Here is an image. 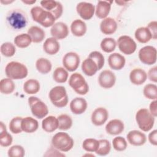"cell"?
I'll use <instances>...</instances> for the list:
<instances>
[{
	"instance_id": "cell-1",
	"label": "cell",
	"mask_w": 157,
	"mask_h": 157,
	"mask_svg": "<svg viewBox=\"0 0 157 157\" xmlns=\"http://www.w3.org/2000/svg\"><path fill=\"white\" fill-rule=\"evenodd\" d=\"M6 23L12 29L20 30L27 25L26 15L21 9H12L7 14Z\"/></svg>"
},
{
	"instance_id": "cell-2",
	"label": "cell",
	"mask_w": 157,
	"mask_h": 157,
	"mask_svg": "<svg viewBox=\"0 0 157 157\" xmlns=\"http://www.w3.org/2000/svg\"><path fill=\"white\" fill-rule=\"evenodd\" d=\"M33 20L45 28L52 26L55 23V18L48 11L39 6L33 7L30 11Z\"/></svg>"
},
{
	"instance_id": "cell-3",
	"label": "cell",
	"mask_w": 157,
	"mask_h": 157,
	"mask_svg": "<svg viewBox=\"0 0 157 157\" xmlns=\"http://www.w3.org/2000/svg\"><path fill=\"white\" fill-rule=\"evenodd\" d=\"M6 76L12 80H20L27 77L28 70L27 67L21 63L11 61L5 67Z\"/></svg>"
},
{
	"instance_id": "cell-4",
	"label": "cell",
	"mask_w": 157,
	"mask_h": 157,
	"mask_svg": "<svg viewBox=\"0 0 157 157\" xmlns=\"http://www.w3.org/2000/svg\"><path fill=\"white\" fill-rule=\"evenodd\" d=\"M52 145L60 151L67 152L72 148L74 140L67 133L59 132L52 137Z\"/></svg>"
},
{
	"instance_id": "cell-5",
	"label": "cell",
	"mask_w": 157,
	"mask_h": 157,
	"mask_svg": "<svg viewBox=\"0 0 157 157\" xmlns=\"http://www.w3.org/2000/svg\"><path fill=\"white\" fill-rule=\"evenodd\" d=\"M155 117L145 108L139 109L136 113V120L139 128L144 132L152 129L155 123Z\"/></svg>"
},
{
	"instance_id": "cell-6",
	"label": "cell",
	"mask_w": 157,
	"mask_h": 157,
	"mask_svg": "<svg viewBox=\"0 0 157 157\" xmlns=\"http://www.w3.org/2000/svg\"><path fill=\"white\" fill-rule=\"evenodd\" d=\"M51 102L56 107H66L68 103V96L66 88L63 86H56L52 88L48 94Z\"/></svg>"
},
{
	"instance_id": "cell-7",
	"label": "cell",
	"mask_w": 157,
	"mask_h": 157,
	"mask_svg": "<svg viewBox=\"0 0 157 157\" xmlns=\"http://www.w3.org/2000/svg\"><path fill=\"white\" fill-rule=\"evenodd\" d=\"M69 85L76 93L80 95H85L89 91L87 82L83 76L78 72H75L70 76Z\"/></svg>"
},
{
	"instance_id": "cell-8",
	"label": "cell",
	"mask_w": 157,
	"mask_h": 157,
	"mask_svg": "<svg viewBox=\"0 0 157 157\" xmlns=\"http://www.w3.org/2000/svg\"><path fill=\"white\" fill-rule=\"evenodd\" d=\"M28 104L32 114L39 119L45 118L48 113L47 105L39 98L36 96H30L28 98Z\"/></svg>"
},
{
	"instance_id": "cell-9",
	"label": "cell",
	"mask_w": 157,
	"mask_h": 157,
	"mask_svg": "<svg viewBox=\"0 0 157 157\" xmlns=\"http://www.w3.org/2000/svg\"><path fill=\"white\" fill-rule=\"evenodd\" d=\"M156 49L151 45L141 48L138 53L140 61L145 64L152 65L156 62Z\"/></svg>"
},
{
	"instance_id": "cell-10",
	"label": "cell",
	"mask_w": 157,
	"mask_h": 157,
	"mask_svg": "<svg viewBox=\"0 0 157 157\" xmlns=\"http://www.w3.org/2000/svg\"><path fill=\"white\" fill-rule=\"evenodd\" d=\"M118 47L119 50L127 55L134 53L137 48L136 42L129 36L123 35L119 37L117 40Z\"/></svg>"
},
{
	"instance_id": "cell-11",
	"label": "cell",
	"mask_w": 157,
	"mask_h": 157,
	"mask_svg": "<svg viewBox=\"0 0 157 157\" xmlns=\"http://www.w3.org/2000/svg\"><path fill=\"white\" fill-rule=\"evenodd\" d=\"M42 7L50 12L55 18L58 19L62 15L63 12V7L61 3L59 1L53 0H44L40 2Z\"/></svg>"
},
{
	"instance_id": "cell-12",
	"label": "cell",
	"mask_w": 157,
	"mask_h": 157,
	"mask_svg": "<svg viewBox=\"0 0 157 157\" xmlns=\"http://www.w3.org/2000/svg\"><path fill=\"white\" fill-rule=\"evenodd\" d=\"M79 55L73 52H70L64 55L63 58V65L64 67L69 72L75 71L80 64Z\"/></svg>"
},
{
	"instance_id": "cell-13",
	"label": "cell",
	"mask_w": 157,
	"mask_h": 157,
	"mask_svg": "<svg viewBox=\"0 0 157 157\" xmlns=\"http://www.w3.org/2000/svg\"><path fill=\"white\" fill-rule=\"evenodd\" d=\"M116 82L115 74L108 69L102 71L99 75L98 82L99 85L105 89H109L113 87Z\"/></svg>"
},
{
	"instance_id": "cell-14",
	"label": "cell",
	"mask_w": 157,
	"mask_h": 157,
	"mask_svg": "<svg viewBox=\"0 0 157 157\" xmlns=\"http://www.w3.org/2000/svg\"><path fill=\"white\" fill-rule=\"evenodd\" d=\"M76 10L82 19L88 20L93 17L95 12V7L90 2H80L77 4Z\"/></svg>"
},
{
	"instance_id": "cell-15",
	"label": "cell",
	"mask_w": 157,
	"mask_h": 157,
	"mask_svg": "<svg viewBox=\"0 0 157 157\" xmlns=\"http://www.w3.org/2000/svg\"><path fill=\"white\" fill-rule=\"evenodd\" d=\"M50 34L53 37L57 40L64 39L69 34L68 26L63 22H56L52 26Z\"/></svg>"
},
{
	"instance_id": "cell-16",
	"label": "cell",
	"mask_w": 157,
	"mask_h": 157,
	"mask_svg": "<svg viewBox=\"0 0 157 157\" xmlns=\"http://www.w3.org/2000/svg\"><path fill=\"white\" fill-rule=\"evenodd\" d=\"M109 112L104 107H98L91 113V120L95 126H102L107 120Z\"/></svg>"
},
{
	"instance_id": "cell-17",
	"label": "cell",
	"mask_w": 157,
	"mask_h": 157,
	"mask_svg": "<svg viewBox=\"0 0 157 157\" xmlns=\"http://www.w3.org/2000/svg\"><path fill=\"white\" fill-rule=\"evenodd\" d=\"M126 137L128 142L134 146L143 145L147 140L145 134L138 130L130 131L128 133Z\"/></svg>"
},
{
	"instance_id": "cell-18",
	"label": "cell",
	"mask_w": 157,
	"mask_h": 157,
	"mask_svg": "<svg viewBox=\"0 0 157 157\" xmlns=\"http://www.w3.org/2000/svg\"><path fill=\"white\" fill-rule=\"evenodd\" d=\"M125 58L118 53H113L108 57V64L109 67L116 71L123 69L125 65Z\"/></svg>"
},
{
	"instance_id": "cell-19",
	"label": "cell",
	"mask_w": 157,
	"mask_h": 157,
	"mask_svg": "<svg viewBox=\"0 0 157 157\" xmlns=\"http://www.w3.org/2000/svg\"><path fill=\"white\" fill-rule=\"evenodd\" d=\"M70 109L75 115H80L85 112L88 104L86 101L81 97L74 98L70 102Z\"/></svg>"
},
{
	"instance_id": "cell-20",
	"label": "cell",
	"mask_w": 157,
	"mask_h": 157,
	"mask_svg": "<svg viewBox=\"0 0 157 157\" xmlns=\"http://www.w3.org/2000/svg\"><path fill=\"white\" fill-rule=\"evenodd\" d=\"M117 23L115 19L111 17H107L101 21L100 30L104 34L110 35L117 31Z\"/></svg>"
},
{
	"instance_id": "cell-21",
	"label": "cell",
	"mask_w": 157,
	"mask_h": 157,
	"mask_svg": "<svg viewBox=\"0 0 157 157\" xmlns=\"http://www.w3.org/2000/svg\"><path fill=\"white\" fill-rule=\"evenodd\" d=\"M105 131L110 135H118L124 129L123 122L119 119H113L109 121L105 126Z\"/></svg>"
},
{
	"instance_id": "cell-22",
	"label": "cell",
	"mask_w": 157,
	"mask_h": 157,
	"mask_svg": "<svg viewBox=\"0 0 157 157\" xmlns=\"http://www.w3.org/2000/svg\"><path fill=\"white\" fill-rule=\"evenodd\" d=\"M147 78V74L141 68H135L129 74V80L131 82L136 85L143 84Z\"/></svg>"
},
{
	"instance_id": "cell-23",
	"label": "cell",
	"mask_w": 157,
	"mask_h": 157,
	"mask_svg": "<svg viewBox=\"0 0 157 157\" xmlns=\"http://www.w3.org/2000/svg\"><path fill=\"white\" fill-rule=\"evenodd\" d=\"M111 2L106 1H99L95 8V15L100 19L107 18L111 9Z\"/></svg>"
},
{
	"instance_id": "cell-24",
	"label": "cell",
	"mask_w": 157,
	"mask_h": 157,
	"mask_svg": "<svg viewBox=\"0 0 157 157\" xmlns=\"http://www.w3.org/2000/svg\"><path fill=\"white\" fill-rule=\"evenodd\" d=\"M59 48L60 45L58 40L53 37L47 38L43 44L44 51L50 55L56 54L59 52Z\"/></svg>"
},
{
	"instance_id": "cell-25",
	"label": "cell",
	"mask_w": 157,
	"mask_h": 157,
	"mask_svg": "<svg viewBox=\"0 0 157 157\" xmlns=\"http://www.w3.org/2000/svg\"><path fill=\"white\" fill-rule=\"evenodd\" d=\"M82 70L87 76L94 75L98 70V67L96 62L91 58L88 57L82 63Z\"/></svg>"
},
{
	"instance_id": "cell-26",
	"label": "cell",
	"mask_w": 157,
	"mask_h": 157,
	"mask_svg": "<svg viewBox=\"0 0 157 157\" xmlns=\"http://www.w3.org/2000/svg\"><path fill=\"white\" fill-rule=\"evenodd\" d=\"M87 27L86 23L82 20L76 19L71 25V31L72 34L76 37H82L86 32Z\"/></svg>"
},
{
	"instance_id": "cell-27",
	"label": "cell",
	"mask_w": 157,
	"mask_h": 157,
	"mask_svg": "<svg viewBox=\"0 0 157 157\" xmlns=\"http://www.w3.org/2000/svg\"><path fill=\"white\" fill-rule=\"evenodd\" d=\"M38 128L39 123L36 119L31 117L23 118L21 121V129L23 131L26 133H33L36 131Z\"/></svg>"
},
{
	"instance_id": "cell-28",
	"label": "cell",
	"mask_w": 157,
	"mask_h": 157,
	"mask_svg": "<svg viewBox=\"0 0 157 157\" xmlns=\"http://www.w3.org/2000/svg\"><path fill=\"white\" fill-rule=\"evenodd\" d=\"M42 128L47 132H52L58 129V118L55 116L45 117L42 121Z\"/></svg>"
},
{
	"instance_id": "cell-29",
	"label": "cell",
	"mask_w": 157,
	"mask_h": 157,
	"mask_svg": "<svg viewBox=\"0 0 157 157\" xmlns=\"http://www.w3.org/2000/svg\"><path fill=\"white\" fill-rule=\"evenodd\" d=\"M28 34L31 36L34 43H40L44 40L45 33L43 29L37 26H32L28 30Z\"/></svg>"
},
{
	"instance_id": "cell-30",
	"label": "cell",
	"mask_w": 157,
	"mask_h": 157,
	"mask_svg": "<svg viewBox=\"0 0 157 157\" xmlns=\"http://www.w3.org/2000/svg\"><path fill=\"white\" fill-rule=\"evenodd\" d=\"M12 136L10 134L6 129V125L2 121L0 122V145L1 147H7L12 143Z\"/></svg>"
},
{
	"instance_id": "cell-31",
	"label": "cell",
	"mask_w": 157,
	"mask_h": 157,
	"mask_svg": "<svg viewBox=\"0 0 157 157\" xmlns=\"http://www.w3.org/2000/svg\"><path fill=\"white\" fill-rule=\"evenodd\" d=\"M134 36L137 41L142 44L147 43L152 39L151 33L147 27H140L137 28L135 31Z\"/></svg>"
},
{
	"instance_id": "cell-32",
	"label": "cell",
	"mask_w": 157,
	"mask_h": 157,
	"mask_svg": "<svg viewBox=\"0 0 157 157\" xmlns=\"http://www.w3.org/2000/svg\"><path fill=\"white\" fill-rule=\"evenodd\" d=\"M23 91L28 94H34L40 90V83L36 79H29L23 84Z\"/></svg>"
},
{
	"instance_id": "cell-33",
	"label": "cell",
	"mask_w": 157,
	"mask_h": 157,
	"mask_svg": "<svg viewBox=\"0 0 157 157\" xmlns=\"http://www.w3.org/2000/svg\"><path fill=\"white\" fill-rule=\"evenodd\" d=\"M52 65L50 60L45 58H40L36 62V68L38 72L42 74H46L52 70Z\"/></svg>"
},
{
	"instance_id": "cell-34",
	"label": "cell",
	"mask_w": 157,
	"mask_h": 157,
	"mask_svg": "<svg viewBox=\"0 0 157 157\" xmlns=\"http://www.w3.org/2000/svg\"><path fill=\"white\" fill-rule=\"evenodd\" d=\"M32 39L28 33H22L17 35L14 38V44L18 48H25L30 45Z\"/></svg>"
},
{
	"instance_id": "cell-35",
	"label": "cell",
	"mask_w": 157,
	"mask_h": 157,
	"mask_svg": "<svg viewBox=\"0 0 157 157\" xmlns=\"http://www.w3.org/2000/svg\"><path fill=\"white\" fill-rule=\"evenodd\" d=\"M15 85L12 79L9 78H2L0 81V91L3 94H9L13 92Z\"/></svg>"
},
{
	"instance_id": "cell-36",
	"label": "cell",
	"mask_w": 157,
	"mask_h": 157,
	"mask_svg": "<svg viewBox=\"0 0 157 157\" xmlns=\"http://www.w3.org/2000/svg\"><path fill=\"white\" fill-rule=\"evenodd\" d=\"M53 78L57 83H65L68 78V72L64 67H58L53 72Z\"/></svg>"
},
{
	"instance_id": "cell-37",
	"label": "cell",
	"mask_w": 157,
	"mask_h": 157,
	"mask_svg": "<svg viewBox=\"0 0 157 157\" xmlns=\"http://www.w3.org/2000/svg\"><path fill=\"white\" fill-rule=\"evenodd\" d=\"M58 129L66 131L69 129L72 125V120L70 116L67 114L59 115L58 117Z\"/></svg>"
},
{
	"instance_id": "cell-38",
	"label": "cell",
	"mask_w": 157,
	"mask_h": 157,
	"mask_svg": "<svg viewBox=\"0 0 157 157\" xmlns=\"http://www.w3.org/2000/svg\"><path fill=\"white\" fill-rule=\"evenodd\" d=\"M117 42L113 38L105 37L103 39L100 44L101 49L105 53H111L113 52L116 48Z\"/></svg>"
},
{
	"instance_id": "cell-39",
	"label": "cell",
	"mask_w": 157,
	"mask_h": 157,
	"mask_svg": "<svg viewBox=\"0 0 157 157\" xmlns=\"http://www.w3.org/2000/svg\"><path fill=\"white\" fill-rule=\"evenodd\" d=\"M144 96L151 100H156L157 98V86L153 83L147 84L143 90Z\"/></svg>"
},
{
	"instance_id": "cell-40",
	"label": "cell",
	"mask_w": 157,
	"mask_h": 157,
	"mask_svg": "<svg viewBox=\"0 0 157 157\" xmlns=\"http://www.w3.org/2000/svg\"><path fill=\"white\" fill-rule=\"evenodd\" d=\"M99 140L93 138H88L82 143L83 148L88 152H96L99 147Z\"/></svg>"
},
{
	"instance_id": "cell-41",
	"label": "cell",
	"mask_w": 157,
	"mask_h": 157,
	"mask_svg": "<svg viewBox=\"0 0 157 157\" xmlns=\"http://www.w3.org/2000/svg\"><path fill=\"white\" fill-rule=\"evenodd\" d=\"M23 118L20 117H13L10 121L9 126V129L13 134H18L23 131L21 129V121Z\"/></svg>"
},
{
	"instance_id": "cell-42",
	"label": "cell",
	"mask_w": 157,
	"mask_h": 157,
	"mask_svg": "<svg viewBox=\"0 0 157 157\" xmlns=\"http://www.w3.org/2000/svg\"><path fill=\"white\" fill-rule=\"evenodd\" d=\"M0 50L3 56L6 57H12L16 52V48L12 43L6 42L1 44Z\"/></svg>"
},
{
	"instance_id": "cell-43",
	"label": "cell",
	"mask_w": 157,
	"mask_h": 157,
	"mask_svg": "<svg viewBox=\"0 0 157 157\" xmlns=\"http://www.w3.org/2000/svg\"><path fill=\"white\" fill-rule=\"evenodd\" d=\"M99 145L96 153L99 156H105L108 155L111 150V145L110 142L107 139L99 140Z\"/></svg>"
},
{
	"instance_id": "cell-44",
	"label": "cell",
	"mask_w": 157,
	"mask_h": 157,
	"mask_svg": "<svg viewBox=\"0 0 157 157\" xmlns=\"http://www.w3.org/2000/svg\"><path fill=\"white\" fill-rule=\"evenodd\" d=\"M112 145L113 148L118 151H123L127 148V142L121 136L115 137L112 140Z\"/></svg>"
},
{
	"instance_id": "cell-45",
	"label": "cell",
	"mask_w": 157,
	"mask_h": 157,
	"mask_svg": "<svg viewBox=\"0 0 157 157\" xmlns=\"http://www.w3.org/2000/svg\"><path fill=\"white\" fill-rule=\"evenodd\" d=\"M7 155L9 157H23L25 155V150L22 146L15 145L9 148Z\"/></svg>"
},
{
	"instance_id": "cell-46",
	"label": "cell",
	"mask_w": 157,
	"mask_h": 157,
	"mask_svg": "<svg viewBox=\"0 0 157 157\" xmlns=\"http://www.w3.org/2000/svg\"><path fill=\"white\" fill-rule=\"evenodd\" d=\"M89 58H92L97 64L98 67V70H101L104 65V57L103 54L98 51L91 52L89 55Z\"/></svg>"
},
{
	"instance_id": "cell-47",
	"label": "cell",
	"mask_w": 157,
	"mask_h": 157,
	"mask_svg": "<svg viewBox=\"0 0 157 157\" xmlns=\"http://www.w3.org/2000/svg\"><path fill=\"white\" fill-rule=\"evenodd\" d=\"M147 28L151 33L152 39L156 40L157 39V21H151L147 26Z\"/></svg>"
},
{
	"instance_id": "cell-48",
	"label": "cell",
	"mask_w": 157,
	"mask_h": 157,
	"mask_svg": "<svg viewBox=\"0 0 157 157\" xmlns=\"http://www.w3.org/2000/svg\"><path fill=\"white\" fill-rule=\"evenodd\" d=\"M44 156H65V155L61 153L60 151L52 146V148H49L44 155Z\"/></svg>"
},
{
	"instance_id": "cell-49",
	"label": "cell",
	"mask_w": 157,
	"mask_h": 157,
	"mask_svg": "<svg viewBox=\"0 0 157 157\" xmlns=\"http://www.w3.org/2000/svg\"><path fill=\"white\" fill-rule=\"evenodd\" d=\"M147 77L149 80L154 83L157 82V67L154 66L150 68L148 72Z\"/></svg>"
},
{
	"instance_id": "cell-50",
	"label": "cell",
	"mask_w": 157,
	"mask_h": 157,
	"mask_svg": "<svg viewBox=\"0 0 157 157\" xmlns=\"http://www.w3.org/2000/svg\"><path fill=\"white\" fill-rule=\"evenodd\" d=\"M149 142L154 145L156 146L157 145V131L156 129H154L151 132H150L148 136Z\"/></svg>"
},
{
	"instance_id": "cell-51",
	"label": "cell",
	"mask_w": 157,
	"mask_h": 157,
	"mask_svg": "<svg viewBox=\"0 0 157 157\" xmlns=\"http://www.w3.org/2000/svg\"><path fill=\"white\" fill-rule=\"evenodd\" d=\"M157 101L156 100H153L149 105V112L151 113V114L156 117L157 116Z\"/></svg>"
},
{
	"instance_id": "cell-52",
	"label": "cell",
	"mask_w": 157,
	"mask_h": 157,
	"mask_svg": "<svg viewBox=\"0 0 157 157\" xmlns=\"http://www.w3.org/2000/svg\"><path fill=\"white\" fill-rule=\"evenodd\" d=\"M22 2L26 4H33L36 2V1H22Z\"/></svg>"
},
{
	"instance_id": "cell-53",
	"label": "cell",
	"mask_w": 157,
	"mask_h": 157,
	"mask_svg": "<svg viewBox=\"0 0 157 157\" xmlns=\"http://www.w3.org/2000/svg\"><path fill=\"white\" fill-rule=\"evenodd\" d=\"M14 1H8V0H6V1H3V0H1V2L4 4H9V3H12Z\"/></svg>"
},
{
	"instance_id": "cell-54",
	"label": "cell",
	"mask_w": 157,
	"mask_h": 157,
	"mask_svg": "<svg viewBox=\"0 0 157 157\" xmlns=\"http://www.w3.org/2000/svg\"><path fill=\"white\" fill-rule=\"evenodd\" d=\"M84 156H93V157L95 156L94 155H91V154H86V155H84Z\"/></svg>"
}]
</instances>
